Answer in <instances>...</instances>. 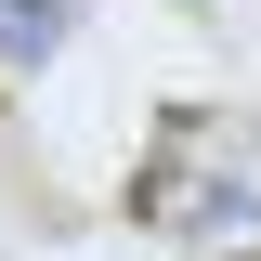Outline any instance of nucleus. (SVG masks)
I'll use <instances>...</instances> for the list:
<instances>
[{
	"instance_id": "obj_1",
	"label": "nucleus",
	"mask_w": 261,
	"mask_h": 261,
	"mask_svg": "<svg viewBox=\"0 0 261 261\" xmlns=\"http://www.w3.org/2000/svg\"><path fill=\"white\" fill-rule=\"evenodd\" d=\"M130 209L157 235H183V248H209V261H248L261 248V144L235 118H209V105H183L130 170Z\"/></svg>"
},
{
	"instance_id": "obj_2",
	"label": "nucleus",
	"mask_w": 261,
	"mask_h": 261,
	"mask_svg": "<svg viewBox=\"0 0 261 261\" xmlns=\"http://www.w3.org/2000/svg\"><path fill=\"white\" fill-rule=\"evenodd\" d=\"M65 27H79V0H0V65H53Z\"/></svg>"
}]
</instances>
